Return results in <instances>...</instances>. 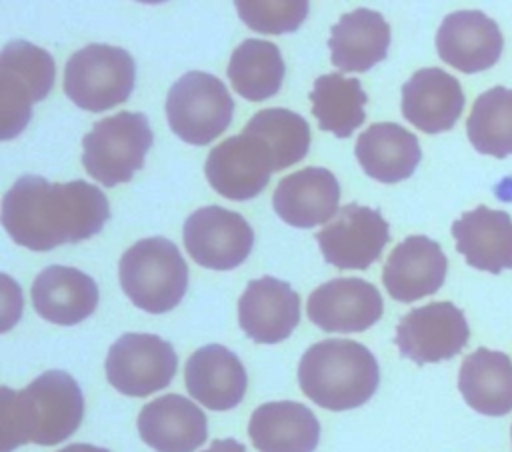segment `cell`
<instances>
[{"label":"cell","instance_id":"obj_1","mask_svg":"<svg viewBox=\"0 0 512 452\" xmlns=\"http://www.w3.org/2000/svg\"><path fill=\"white\" fill-rule=\"evenodd\" d=\"M108 218V198L84 180L62 184L24 174L2 198L4 230L16 244L36 252L88 240Z\"/></svg>","mask_w":512,"mask_h":452},{"label":"cell","instance_id":"obj_2","mask_svg":"<svg viewBox=\"0 0 512 452\" xmlns=\"http://www.w3.org/2000/svg\"><path fill=\"white\" fill-rule=\"evenodd\" d=\"M84 396L64 370H48L24 390H0L2 452L34 442L54 446L70 438L82 422Z\"/></svg>","mask_w":512,"mask_h":452},{"label":"cell","instance_id":"obj_3","mask_svg":"<svg viewBox=\"0 0 512 452\" xmlns=\"http://www.w3.org/2000/svg\"><path fill=\"white\" fill-rule=\"evenodd\" d=\"M380 370L374 354L360 342L328 338L312 344L300 358L302 392L326 410H352L376 392Z\"/></svg>","mask_w":512,"mask_h":452},{"label":"cell","instance_id":"obj_4","mask_svg":"<svg viewBox=\"0 0 512 452\" xmlns=\"http://www.w3.org/2000/svg\"><path fill=\"white\" fill-rule=\"evenodd\" d=\"M118 276L130 302L150 314L176 308L188 288V266L180 250L162 236L134 242L120 258Z\"/></svg>","mask_w":512,"mask_h":452},{"label":"cell","instance_id":"obj_5","mask_svg":"<svg viewBox=\"0 0 512 452\" xmlns=\"http://www.w3.org/2000/svg\"><path fill=\"white\" fill-rule=\"evenodd\" d=\"M154 142L148 118L142 112H118L98 120L82 138V164L104 186L128 182L144 166Z\"/></svg>","mask_w":512,"mask_h":452},{"label":"cell","instance_id":"obj_6","mask_svg":"<svg viewBox=\"0 0 512 452\" xmlns=\"http://www.w3.org/2000/svg\"><path fill=\"white\" fill-rule=\"evenodd\" d=\"M134 80V58L110 44H88L64 66V94L88 112H104L128 100Z\"/></svg>","mask_w":512,"mask_h":452},{"label":"cell","instance_id":"obj_7","mask_svg":"<svg viewBox=\"0 0 512 452\" xmlns=\"http://www.w3.org/2000/svg\"><path fill=\"white\" fill-rule=\"evenodd\" d=\"M56 76L48 50L26 40H12L0 54L2 140L18 136L32 118V104L52 90Z\"/></svg>","mask_w":512,"mask_h":452},{"label":"cell","instance_id":"obj_8","mask_svg":"<svg viewBox=\"0 0 512 452\" xmlns=\"http://www.w3.org/2000/svg\"><path fill=\"white\" fill-rule=\"evenodd\" d=\"M234 100L224 82L208 72L182 74L168 90L166 118L184 142L204 146L218 138L232 120Z\"/></svg>","mask_w":512,"mask_h":452},{"label":"cell","instance_id":"obj_9","mask_svg":"<svg viewBox=\"0 0 512 452\" xmlns=\"http://www.w3.org/2000/svg\"><path fill=\"white\" fill-rule=\"evenodd\" d=\"M106 378L120 394L142 398L166 388L178 368L170 342L156 334H122L108 350Z\"/></svg>","mask_w":512,"mask_h":452},{"label":"cell","instance_id":"obj_10","mask_svg":"<svg viewBox=\"0 0 512 452\" xmlns=\"http://www.w3.org/2000/svg\"><path fill=\"white\" fill-rule=\"evenodd\" d=\"M182 238L192 260L212 270L240 266L254 246V230L246 218L222 206L194 210L184 222Z\"/></svg>","mask_w":512,"mask_h":452},{"label":"cell","instance_id":"obj_11","mask_svg":"<svg viewBox=\"0 0 512 452\" xmlns=\"http://www.w3.org/2000/svg\"><path fill=\"white\" fill-rule=\"evenodd\" d=\"M468 336L466 316L456 304L430 302L400 318L394 342L404 358L422 366L454 358Z\"/></svg>","mask_w":512,"mask_h":452},{"label":"cell","instance_id":"obj_12","mask_svg":"<svg viewBox=\"0 0 512 452\" xmlns=\"http://www.w3.org/2000/svg\"><path fill=\"white\" fill-rule=\"evenodd\" d=\"M390 226L376 208L350 202L316 232L324 260L340 270H366L390 240Z\"/></svg>","mask_w":512,"mask_h":452},{"label":"cell","instance_id":"obj_13","mask_svg":"<svg viewBox=\"0 0 512 452\" xmlns=\"http://www.w3.org/2000/svg\"><path fill=\"white\" fill-rule=\"evenodd\" d=\"M272 172L274 158L270 148L262 138L246 130L214 146L204 166L208 184L230 200L254 198L266 188Z\"/></svg>","mask_w":512,"mask_h":452},{"label":"cell","instance_id":"obj_14","mask_svg":"<svg viewBox=\"0 0 512 452\" xmlns=\"http://www.w3.org/2000/svg\"><path fill=\"white\" fill-rule=\"evenodd\" d=\"M378 288L362 278H332L308 296V318L324 332H364L382 316Z\"/></svg>","mask_w":512,"mask_h":452},{"label":"cell","instance_id":"obj_15","mask_svg":"<svg viewBox=\"0 0 512 452\" xmlns=\"http://www.w3.org/2000/svg\"><path fill=\"white\" fill-rule=\"evenodd\" d=\"M502 48L498 24L480 10H456L442 20L436 32L438 56L466 74L494 66Z\"/></svg>","mask_w":512,"mask_h":452},{"label":"cell","instance_id":"obj_16","mask_svg":"<svg viewBox=\"0 0 512 452\" xmlns=\"http://www.w3.org/2000/svg\"><path fill=\"white\" fill-rule=\"evenodd\" d=\"M240 328L258 344L286 340L300 322V296L284 280H250L238 300Z\"/></svg>","mask_w":512,"mask_h":452},{"label":"cell","instance_id":"obj_17","mask_svg":"<svg viewBox=\"0 0 512 452\" xmlns=\"http://www.w3.org/2000/svg\"><path fill=\"white\" fill-rule=\"evenodd\" d=\"M446 270L448 260L440 244L416 234L404 238L390 252L384 262L382 282L394 300L408 304L440 290Z\"/></svg>","mask_w":512,"mask_h":452},{"label":"cell","instance_id":"obj_18","mask_svg":"<svg viewBox=\"0 0 512 452\" xmlns=\"http://www.w3.org/2000/svg\"><path fill=\"white\" fill-rule=\"evenodd\" d=\"M138 432L156 452H194L208 438V420L186 396L164 394L140 410Z\"/></svg>","mask_w":512,"mask_h":452},{"label":"cell","instance_id":"obj_19","mask_svg":"<svg viewBox=\"0 0 512 452\" xmlns=\"http://www.w3.org/2000/svg\"><path fill=\"white\" fill-rule=\"evenodd\" d=\"M462 110V86L446 70L434 66L416 70L402 86V114L426 134L450 130Z\"/></svg>","mask_w":512,"mask_h":452},{"label":"cell","instance_id":"obj_20","mask_svg":"<svg viewBox=\"0 0 512 452\" xmlns=\"http://www.w3.org/2000/svg\"><path fill=\"white\" fill-rule=\"evenodd\" d=\"M340 184L320 166H308L282 178L274 190V212L294 228H314L338 212Z\"/></svg>","mask_w":512,"mask_h":452},{"label":"cell","instance_id":"obj_21","mask_svg":"<svg viewBox=\"0 0 512 452\" xmlns=\"http://www.w3.org/2000/svg\"><path fill=\"white\" fill-rule=\"evenodd\" d=\"M190 396L210 410H230L246 394L248 376L240 358L220 344H208L192 352L184 368Z\"/></svg>","mask_w":512,"mask_h":452},{"label":"cell","instance_id":"obj_22","mask_svg":"<svg viewBox=\"0 0 512 452\" xmlns=\"http://www.w3.org/2000/svg\"><path fill=\"white\" fill-rule=\"evenodd\" d=\"M456 250L478 270L500 274L512 268V218L484 204L452 222Z\"/></svg>","mask_w":512,"mask_h":452},{"label":"cell","instance_id":"obj_23","mask_svg":"<svg viewBox=\"0 0 512 452\" xmlns=\"http://www.w3.org/2000/svg\"><path fill=\"white\" fill-rule=\"evenodd\" d=\"M32 306L44 320L72 326L96 310L98 286L78 268L52 264L32 282Z\"/></svg>","mask_w":512,"mask_h":452},{"label":"cell","instance_id":"obj_24","mask_svg":"<svg viewBox=\"0 0 512 452\" xmlns=\"http://www.w3.org/2000/svg\"><path fill=\"white\" fill-rule=\"evenodd\" d=\"M248 436L258 452H314L320 422L300 402H266L252 412Z\"/></svg>","mask_w":512,"mask_h":452},{"label":"cell","instance_id":"obj_25","mask_svg":"<svg viewBox=\"0 0 512 452\" xmlns=\"http://www.w3.org/2000/svg\"><path fill=\"white\" fill-rule=\"evenodd\" d=\"M390 46V26L376 10L356 8L330 28L332 64L342 72H366L382 62Z\"/></svg>","mask_w":512,"mask_h":452},{"label":"cell","instance_id":"obj_26","mask_svg":"<svg viewBox=\"0 0 512 452\" xmlns=\"http://www.w3.org/2000/svg\"><path fill=\"white\" fill-rule=\"evenodd\" d=\"M362 170L384 184L400 182L414 174L422 150L418 138L396 122H376L364 130L354 146Z\"/></svg>","mask_w":512,"mask_h":452},{"label":"cell","instance_id":"obj_27","mask_svg":"<svg viewBox=\"0 0 512 452\" xmlns=\"http://www.w3.org/2000/svg\"><path fill=\"white\" fill-rule=\"evenodd\" d=\"M458 390L466 404L484 416L512 412V360L508 354L478 348L460 366Z\"/></svg>","mask_w":512,"mask_h":452},{"label":"cell","instance_id":"obj_28","mask_svg":"<svg viewBox=\"0 0 512 452\" xmlns=\"http://www.w3.org/2000/svg\"><path fill=\"white\" fill-rule=\"evenodd\" d=\"M284 72L280 48L260 38H248L236 46L226 68L234 90L252 102L272 98L282 86Z\"/></svg>","mask_w":512,"mask_h":452},{"label":"cell","instance_id":"obj_29","mask_svg":"<svg viewBox=\"0 0 512 452\" xmlns=\"http://www.w3.org/2000/svg\"><path fill=\"white\" fill-rule=\"evenodd\" d=\"M310 102L320 130L332 132L338 138H348L364 124L368 96L358 78H346L340 72L322 74L314 80Z\"/></svg>","mask_w":512,"mask_h":452},{"label":"cell","instance_id":"obj_30","mask_svg":"<svg viewBox=\"0 0 512 452\" xmlns=\"http://www.w3.org/2000/svg\"><path fill=\"white\" fill-rule=\"evenodd\" d=\"M470 144L480 154L506 158L512 154V88L494 86L482 92L466 120Z\"/></svg>","mask_w":512,"mask_h":452},{"label":"cell","instance_id":"obj_31","mask_svg":"<svg viewBox=\"0 0 512 452\" xmlns=\"http://www.w3.org/2000/svg\"><path fill=\"white\" fill-rule=\"evenodd\" d=\"M244 130L266 142L274 158V172L300 162L310 148V126L306 118L286 108L256 112Z\"/></svg>","mask_w":512,"mask_h":452},{"label":"cell","instance_id":"obj_32","mask_svg":"<svg viewBox=\"0 0 512 452\" xmlns=\"http://www.w3.org/2000/svg\"><path fill=\"white\" fill-rule=\"evenodd\" d=\"M234 6L248 28L262 34H284L300 28L310 4L304 0H238Z\"/></svg>","mask_w":512,"mask_h":452},{"label":"cell","instance_id":"obj_33","mask_svg":"<svg viewBox=\"0 0 512 452\" xmlns=\"http://www.w3.org/2000/svg\"><path fill=\"white\" fill-rule=\"evenodd\" d=\"M202 452H246V448L234 438H224V440H212V444Z\"/></svg>","mask_w":512,"mask_h":452},{"label":"cell","instance_id":"obj_34","mask_svg":"<svg viewBox=\"0 0 512 452\" xmlns=\"http://www.w3.org/2000/svg\"><path fill=\"white\" fill-rule=\"evenodd\" d=\"M58 452H110L106 448H100V446H92V444H70Z\"/></svg>","mask_w":512,"mask_h":452},{"label":"cell","instance_id":"obj_35","mask_svg":"<svg viewBox=\"0 0 512 452\" xmlns=\"http://www.w3.org/2000/svg\"><path fill=\"white\" fill-rule=\"evenodd\" d=\"M510 436H512V428H510Z\"/></svg>","mask_w":512,"mask_h":452}]
</instances>
